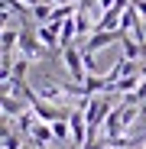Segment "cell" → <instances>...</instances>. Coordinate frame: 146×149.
<instances>
[{"mask_svg": "<svg viewBox=\"0 0 146 149\" xmlns=\"http://www.w3.org/2000/svg\"><path fill=\"white\" fill-rule=\"evenodd\" d=\"M68 133H71V146H85L88 143V127H85V113L78 107H71L68 110Z\"/></svg>", "mask_w": 146, "mask_h": 149, "instance_id": "obj_4", "label": "cell"}, {"mask_svg": "<svg viewBox=\"0 0 146 149\" xmlns=\"http://www.w3.org/2000/svg\"><path fill=\"white\" fill-rule=\"evenodd\" d=\"M52 3H71V0H52Z\"/></svg>", "mask_w": 146, "mask_h": 149, "instance_id": "obj_15", "label": "cell"}, {"mask_svg": "<svg viewBox=\"0 0 146 149\" xmlns=\"http://www.w3.org/2000/svg\"><path fill=\"white\" fill-rule=\"evenodd\" d=\"M140 110H143L140 104H127V101L114 104V110H110L107 120H104V139H107V143H110V139H120V136H124V130L140 117Z\"/></svg>", "mask_w": 146, "mask_h": 149, "instance_id": "obj_1", "label": "cell"}, {"mask_svg": "<svg viewBox=\"0 0 146 149\" xmlns=\"http://www.w3.org/2000/svg\"><path fill=\"white\" fill-rule=\"evenodd\" d=\"M26 139H29V143H33L36 149H45V146H49V143H52L55 136H52V127H49V123H42V120H39V123H36V127H33V133H29Z\"/></svg>", "mask_w": 146, "mask_h": 149, "instance_id": "obj_5", "label": "cell"}, {"mask_svg": "<svg viewBox=\"0 0 146 149\" xmlns=\"http://www.w3.org/2000/svg\"><path fill=\"white\" fill-rule=\"evenodd\" d=\"M16 49H20V55H23V58H29V62L42 55V42H39V36H36V26H33L29 19H26V23L20 26V39H16Z\"/></svg>", "mask_w": 146, "mask_h": 149, "instance_id": "obj_2", "label": "cell"}, {"mask_svg": "<svg viewBox=\"0 0 146 149\" xmlns=\"http://www.w3.org/2000/svg\"><path fill=\"white\" fill-rule=\"evenodd\" d=\"M120 45H124V58H130V62H140V58L146 55V45H140L130 33H124V36H120Z\"/></svg>", "mask_w": 146, "mask_h": 149, "instance_id": "obj_6", "label": "cell"}, {"mask_svg": "<svg viewBox=\"0 0 146 149\" xmlns=\"http://www.w3.org/2000/svg\"><path fill=\"white\" fill-rule=\"evenodd\" d=\"M13 133V123L7 120V117H0V139H3V136H10Z\"/></svg>", "mask_w": 146, "mask_h": 149, "instance_id": "obj_14", "label": "cell"}, {"mask_svg": "<svg viewBox=\"0 0 146 149\" xmlns=\"http://www.w3.org/2000/svg\"><path fill=\"white\" fill-rule=\"evenodd\" d=\"M45 149H49V146H45Z\"/></svg>", "mask_w": 146, "mask_h": 149, "instance_id": "obj_17", "label": "cell"}, {"mask_svg": "<svg viewBox=\"0 0 146 149\" xmlns=\"http://www.w3.org/2000/svg\"><path fill=\"white\" fill-rule=\"evenodd\" d=\"M23 139H26V136H20V133L13 130L10 136H3V139H0V149H20V146H23Z\"/></svg>", "mask_w": 146, "mask_h": 149, "instance_id": "obj_12", "label": "cell"}, {"mask_svg": "<svg viewBox=\"0 0 146 149\" xmlns=\"http://www.w3.org/2000/svg\"><path fill=\"white\" fill-rule=\"evenodd\" d=\"M130 7H133V10H136V16L146 23V0H130Z\"/></svg>", "mask_w": 146, "mask_h": 149, "instance_id": "obj_13", "label": "cell"}, {"mask_svg": "<svg viewBox=\"0 0 146 149\" xmlns=\"http://www.w3.org/2000/svg\"><path fill=\"white\" fill-rule=\"evenodd\" d=\"M52 127V136L59 139V146L62 143H71V133H68V117H62V120H55V123H49Z\"/></svg>", "mask_w": 146, "mask_h": 149, "instance_id": "obj_10", "label": "cell"}, {"mask_svg": "<svg viewBox=\"0 0 146 149\" xmlns=\"http://www.w3.org/2000/svg\"><path fill=\"white\" fill-rule=\"evenodd\" d=\"M0 58H3V45H0Z\"/></svg>", "mask_w": 146, "mask_h": 149, "instance_id": "obj_16", "label": "cell"}, {"mask_svg": "<svg viewBox=\"0 0 146 149\" xmlns=\"http://www.w3.org/2000/svg\"><path fill=\"white\" fill-rule=\"evenodd\" d=\"M36 36L45 49H52V52H59V26H52V23H45V26H36Z\"/></svg>", "mask_w": 146, "mask_h": 149, "instance_id": "obj_7", "label": "cell"}, {"mask_svg": "<svg viewBox=\"0 0 146 149\" xmlns=\"http://www.w3.org/2000/svg\"><path fill=\"white\" fill-rule=\"evenodd\" d=\"M62 62H65V68H68V74H71V81L75 84H81L85 81V55H81V45H68V49H62Z\"/></svg>", "mask_w": 146, "mask_h": 149, "instance_id": "obj_3", "label": "cell"}, {"mask_svg": "<svg viewBox=\"0 0 146 149\" xmlns=\"http://www.w3.org/2000/svg\"><path fill=\"white\" fill-rule=\"evenodd\" d=\"M26 71H29V58H16L13 62V81H26Z\"/></svg>", "mask_w": 146, "mask_h": 149, "instance_id": "obj_11", "label": "cell"}, {"mask_svg": "<svg viewBox=\"0 0 146 149\" xmlns=\"http://www.w3.org/2000/svg\"><path fill=\"white\" fill-rule=\"evenodd\" d=\"M26 110H29V104L23 97H10V94L3 97V117H23Z\"/></svg>", "mask_w": 146, "mask_h": 149, "instance_id": "obj_9", "label": "cell"}, {"mask_svg": "<svg viewBox=\"0 0 146 149\" xmlns=\"http://www.w3.org/2000/svg\"><path fill=\"white\" fill-rule=\"evenodd\" d=\"M97 91H107V78H104V74H85L81 94H85V97H94Z\"/></svg>", "mask_w": 146, "mask_h": 149, "instance_id": "obj_8", "label": "cell"}]
</instances>
